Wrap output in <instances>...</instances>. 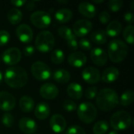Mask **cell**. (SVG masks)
<instances>
[{
	"label": "cell",
	"mask_w": 134,
	"mask_h": 134,
	"mask_svg": "<svg viewBox=\"0 0 134 134\" xmlns=\"http://www.w3.org/2000/svg\"><path fill=\"white\" fill-rule=\"evenodd\" d=\"M31 71L33 76L39 81H46L52 75L49 67L42 61H36L33 63Z\"/></svg>",
	"instance_id": "cell-7"
},
{
	"label": "cell",
	"mask_w": 134,
	"mask_h": 134,
	"mask_svg": "<svg viewBox=\"0 0 134 134\" xmlns=\"http://www.w3.org/2000/svg\"><path fill=\"white\" fill-rule=\"evenodd\" d=\"M79 12L87 18H93L97 14V9L92 3L82 2L79 5Z\"/></svg>",
	"instance_id": "cell-19"
},
{
	"label": "cell",
	"mask_w": 134,
	"mask_h": 134,
	"mask_svg": "<svg viewBox=\"0 0 134 134\" xmlns=\"http://www.w3.org/2000/svg\"><path fill=\"white\" fill-rule=\"evenodd\" d=\"M123 2L122 0H111L108 2V8L112 12H118L122 7Z\"/></svg>",
	"instance_id": "cell-35"
},
{
	"label": "cell",
	"mask_w": 134,
	"mask_h": 134,
	"mask_svg": "<svg viewBox=\"0 0 134 134\" xmlns=\"http://www.w3.org/2000/svg\"><path fill=\"white\" fill-rule=\"evenodd\" d=\"M53 78L57 82L60 84H65L69 82L71 79V75L67 70L61 68V69H57L53 72Z\"/></svg>",
	"instance_id": "cell-23"
},
{
	"label": "cell",
	"mask_w": 134,
	"mask_h": 134,
	"mask_svg": "<svg viewBox=\"0 0 134 134\" xmlns=\"http://www.w3.org/2000/svg\"><path fill=\"white\" fill-rule=\"evenodd\" d=\"M68 61L71 66H73L75 68H81L86 64L87 61V58L83 53L79 51H75L69 55L68 58Z\"/></svg>",
	"instance_id": "cell-17"
},
{
	"label": "cell",
	"mask_w": 134,
	"mask_h": 134,
	"mask_svg": "<svg viewBox=\"0 0 134 134\" xmlns=\"http://www.w3.org/2000/svg\"><path fill=\"white\" fill-rule=\"evenodd\" d=\"M108 134H119V133L117 131H115V130H112V131H111Z\"/></svg>",
	"instance_id": "cell-47"
},
{
	"label": "cell",
	"mask_w": 134,
	"mask_h": 134,
	"mask_svg": "<svg viewBox=\"0 0 134 134\" xmlns=\"http://www.w3.org/2000/svg\"><path fill=\"white\" fill-rule=\"evenodd\" d=\"M27 5H26V8H27V10H32V9H35V3L33 2H27V3H26Z\"/></svg>",
	"instance_id": "cell-46"
},
{
	"label": "cell",
	"mask_w": 134,
	"mask_h": 134,
	"mask_svg": "<svg viewBox=\"0 0 134 134\" xmlns=\"http://www.w3.org/2000/svg\"><path fill=\"white\" fill-rule=\"evenodd\" d=\"M9 33L7 31L2 30L0 31V46L6 45L9 42Z\"/></svg>",
	"instance_id": "cell-39"
},
{
	"label": "cell",
	"mask_w": 134,
	"mask_h": 134,
	"mask_svg": "<svg viewBox=\"0 0 134 134\" xmlns=\"http://www.w3.org/2000/svg\"><path fill=\"white\" fill-rule=\"evenodd\" d=\"M128 46L123 41L119 39L112 40L108 46V57L112 62L120 63L126 59L128 54Z\"/></svg>",
	"instance_id": "cell-3"
},
{
	"label": "cell",
	"mask_w": 134,
	"mask_h": 134,
	"mask_svg": "<svg viewBox=\"0 0 134 134\" xmlns=\"http://www.w3.org/2000/svg\"><path fill=\"white\" fill-rule=\"evenodd\" d=\"M96 102L99 109L104 111H109L118 106L119 98L114 90L105 88L97 93Z\"/></svg>",
	"instance_id": "cell-1"
},
{
	"label": "cell",
	"mask_w": 134,
	"mask_h": 134,
	"mask_svg": "<svg viewBox=\"0 0 134 134\" xmlns=\"http://www.w3.org/2000/svg\"><path fill=\"white\" fill-rule=\"evenodd\" d=\"M134 27L133 25H128L123 31V38L126 42L130 45H133Z\"/></svg>",
	"instance_id": "cell-33"
},
{
	"label": "cell",
	"mask_w": 134,
	"mask_h": 134,
	"mask_svg": "<svg viewBox=\"0 0 134 134\" xmlns=\"http://www.w3.org/2000/svg\"><path fill=\"white\" fill-rule=\"evenodd\" d=\"M82 79L89 84H96L100 80V74L98 69L93 67L86 68L82 73Z\"/></svg>",
	"instance_id": "cell-12"
},
{
	"label": "cell",
	"mask_w": 134,
	"mask_h": 134,
	"mask_svg": "<svg viewBox=\"0 0 134 134\" xmlns=\"http://www.w3.org/2000/svg\"><path fill=\"white\" fill-rule=\"evenodd\" d=\"M35 53V48L32 46H27L24 49V54L27 57H31Z\"/></svg>",
	"instance_id": "cell-43"
},
{
	"label": "cell",
	"mask_w": 134,
	"mask_h": 134,
	"mask_svg": "<svg viewBox=\"0 0 134 134\" xmlns=\"http://www.w3.org/2000/svg\"><path fill=\"white\" fill-rule=\"evenodd\" d=\"M95 3H102L104 2V0H100V1H93Z\"/></svg>",
	"instance_id": "cell-49"
},
{
	"label": "cell",
	"mask_w": 134,
	"mask_h": 134,
	"mask_svg": "<svg viewBox=\"0 0 134 134\" xmlns=\"http://www.w3.org/2000/svg\"><path fill=\"white\" fill-rule=\"evenodd\" d=\"M27 74L21 67H10L6 69L4 79L11 88L19 89L24 86L27 82Z\"/></svg>",
	"instance_id": "cell-2"
},
{
	"label": "cell",
	"mask_w": 134,
	"mask_h": 134,
	"mask_svg": "<svg viewBox=\"0 0 134 134\" xmlns=\"http://www.w3.org/2000/svg\"><path fill=\"white\" fill-rule=\"evenodd\" d=\"M35 47L42 53H48L51 51L55 44L53 35L49 31H43L38 34L35 38Z\"/></svg>",
	"instance_id": "cell-4"
},
{
	"label": "cell",
	"mask_w": 134,
	"mask_h": 134,
	"mask_svg": "<svg viewBox=\"0 0 134 134\" xmlns=\"http://www.w3.org/2000/svg\"><path fill=\"white\" fill-rule=\"evenodd\" d=\"M31 21L32 24L38 28H46L51 23L50 15L44 11H36L31 15Z\"/></svg>",
	"instance_id": "cell-8"
},
{
	"label": "cell",
	"mask_w": 134,
	"mask_h": 134,
	"mask_svg": "<svg viewBox=\"0 0 134 134\" xmlns=\"http://www.w3.org/2000/svg\"><path fill=\"white\" fill-rule=\"evenodd\" d=\"M51 130L56 133H61L65 130L67 126V122L65 119L59 114L53 115L49 121Z\"/></svg>",
	"instance_id": "cell-13"
},
{
	"label": "cell",
	"mask_w": 134,
	"mask_h": 134,
	"mask_svg": "<svg viewBox=\"0 0 134 134\" xmlns=\"http://www.w3.org/2000/svg\"><path fill=\"white\" fill-rule=\"evenodd\" d=\"M109 128V125L106 121L101 120L97 122L93 128V132L94 134H105Z\"/></svg>",
	"instance_id": "cell-30"
},
{
	"label": "cell",
	"mask_w": 134,
	"mask_h": 134,
	"mask_svg": "<svg viewBox=\"0 0 134 134\" xmlns=\"http://www.w3.org/2000/svg\"><path fill=\"white\" fill-rule=\"evenodd\" d=\"M110 19H111V16H110L109 13L107 12V11H103V12H101L100 14V16H99V20H100V21L102 24H108V23L109 22Z\"/></svg>",
	"instance_id": "cell-41"
},
{
	"label": "cell",
	"mask_w": 134,
	"mask_h": 134,
	"mask_svg": "<svg viewBox=\"0 0 134 134\" xmlns=\"http://www.w3.org/2000/svg\"><path fill=\"white\" fill-rule=\"evenodd\" d=\"M16 33L18 39L23 43H29L32 40L33 31L31 28L25 24L19 25L16 27Z\"/></svg>",
	"instance_id": "cell-14"
},
{
	"label": "cell",
	"mask_w": 134,
	"mask_h": 134,
	"mask_svg": "<svg viewBox=\"0 0 134 134\" xmlns=\"http://www.w3.org/2000/svg\"><path fill=\"white\" fill-rule=\"evenodd\" d=\"M3 62L9 66L16 64L21 60V53L19 49L11 47L6 49L2 56Z\"/></svg>",
	"instance_id": "cell-9"
},
{
	"label": "cell",
	"mask_w": 134,
	"mask_h": 134,
	"mask_svg": "<svg viewBox=\"0 0 134 134\" xmlns=\"http://www.w3.org/2000/svg\"><path fill=\"white\" fill-rule=\"evenodd\" d=\"M124 20L129 24H132L134 20V15L132 12H126L124 15Z\"/></svg>",
	"instance_id": "cell-44"
},
{
	"label": "cell",
	"mask_w": 134,
	"mask_h": 134,
	"mask_svg": "<svg viewBox=\"0 0 134 134\" xmlns=\"http://www.w3.org/2000/svg\"><path fill=\"white\" fill-rule=\"evenodd\" d=\"M73 13L68 9H60L55 13V19L60 23H67L71 20Z\"/></svg>",
	"instance_id": "cell-25"
},
{
	"label": "cell",
	"mask_w": 134,
	"mask_h": 134,
	"mask_svg": "<svg viewBox=\"0 0 134 134\" xmlns=\"http://www.w3.org/2000/svg\"><path fill=\"white\" fill-rule=\"evenodd\" d=\"M59 3H68L67 1H58Z\"/></svg>",
	"instance_id": "cell-50"
},
{
	"label": "cell",
	"mask_w": 134,
	"mask_h": 134,
	"mask_svg": "<svg viewBox=\"0 0 134 134\" xmlns=\"http://www.w3.org/2000/svg\"><path fill=\"white\" fill-rule=\"evenodd\" d=\"M134 100V93L132 90H126L124 92L119 100L120 104L123 107H126L130 105Z\"/></svg>",
	"instance_id": "cell-29"
},
{
	"label": "cell",
	"mask_w": 134,
	"mask_h": 134,
	"mask_svg": "<svg viewBox=\"0 0 134 134\" xmlns=\"http://www.w3.org/2000/svg\"><path fill=\"white\" fill-rule=\"evenodd\" d=\"M119 75V70L115 67H110L106 68L102 75V80L105 83H111L117 80Z\"/></svg>",
	"instance_id": "cell-20"
},
{
	"label": "cell",
	"mask_w": 134,
	"mask_h": 134,
	"mask_svg": "<svg viewBox=\"0 0 134 134\" xmlns=\"http://www.w3.org/2000/svg\"><path fill=\"white\" fill-rule=\"evenodd\" d=\"M49 113H50L49 106V104L44 102L38 104L35 108V115L38 119L40 120H44L46 118H48Z\"/></svg>",
	"instance_id": "cell-22"
},
{
	"label": "cell",
	"mask_w": 134,
	"mask_h": 134,
	"mask_svg": "<svg viewBox=\"0 0 134 134\" xmlns=\"http://www.w3.org/2000/svg\"><path fill=\"white\" fill-rule=\"evenodd\" d=\"M65 134H86V131L83 128H82L81 126H76V125H74V126H70L68 130L66 131V133Z\"/></svg>",
	"instance_id": "cell-37"
},
{
	"label": "cell",
	"mask_w": 134,
	"mask_h": 134,
	"mask_svg": "<svg viewBox=\"0 0 134 134\" xmlns=\"http://www.w3.org/2000/svg\"><path fill=\"white\" fill-rule=\"evenodd\" d=\"M20 108V109L24 111V112H31L35 107V102L34 100L27 96H24L20 98V103H19Z\"/></svg>",
	"instance_id": "cell-26"
},
{
	"label": "cell",
	"mask_w": 134,
	"mask_h": 134,
	"mask_svg": "<svg viewBox=\"0 0 134 134\" xmlns=\"http://www.w3.org/2000/svg\"><path fill=\"white\" fill-rule=\"evenodd\" d=\"M90 58L94 64L99 67L104 66L108 61V55L101 48H94L90 52Z\"/></svg>",
	"instance_id": "cell-15"
},
{
	"label": "cell",
	"mask_w": 134,
	"mask_h": 134,
	"mask_svg": "<svg viewBox=\"0 0 134 134\" xmlns=\"http://www.w3.org/2000/svg\"><path fill=\"white\" fill-rule=\"evenodd\" d=\"M19 128L25 134H33L37 130L36 122L30 118H22L19 121Z\"/></svg>",
	"instance_id": "cell-18"
},
{
	"label": "cell",
	"mask_w": 134,
	"mask_h": 134,
	"mask_svg": "<svg viewBox=\"0 0 134 134\" xmlns=\"http://www.w3.org/2000/svg\"><path fill=\"white\" fill-rule=\"evenodd\" d=\"M63 107L64 110L69 112L74 111L77 109V104L73 100H66L63 104Z\"/></svg>",
	"instance_id": "cell-38"
},
{
	"label": "cell",
	"mask_w": 134,
	"mask_h": 134,
	"mask_svg": "<svg viewBox=\"0 0 134 134\" xmlns=\"http://www.w3.org/2000/svg\"><path fill=\"white\" fill-rule=\"evenodd\" d=\"M133 4H134V2L133 1V2H132V3H131V9H134Z\"/></svg>",
	"instance_id": "cell-51"
},
{
	"label": "cell",
	"mask_w": 134,
	"mask_h": 134,
	"mask_svg": "<svg viewBox=\"0 0 134 134\" xmlns=\"http://www.w3.org/2000/svg\"><path fill=\"white\" fill-rule=\"evenodd\" d=\"M11 3L14 5V6H16V7H20V6H23L24 4L27 3V1H24V0H12L11 1Z\"/></svg>",
	"instance_id": "cell-45"
},
{
	"label": "cell",
	"mask_w": 134,
	"mask_h": 134,
	"mask_svg": "<svg viewBox=\"0 0 134 134\" xmlns=\"http://www.w3.org/2000/svg\"><path fill=\"white\" fill-rule=\"evenodd\" d=\"M93 25L92 23L85 19L79 20L76 21L73 25V32L75 36L78 37H84L88 35L92 30Z\"/></svg>",
	"instance_id": "cell-10"
},
{
	"label": "cell",
	"mask_w": 134,
	"mask_h": 134,
	"mask_svg": "<svg viewBox=\"0 0 134 134\" xmlns=\"http://www.w3.org/2000/svg\"><path fill=\"white\" fill-rule=\"evenodd\" d=\"M97 115L96 107L90 102L82 103L78 108V117L84 123L93 122Z\"/></svg>",
	"instance_id": "cell-6"
},
{
	"label": "cell",
	"mask_w": 134,
	"mask_h": 134,
	"mask_svg": "<svg viewBox=\"0 0 134 134\" xmlns=\"http://www.w3.org/2000/svg\"><path fill=\"white\" fill-rule=\"evenodd\" d=\"M16 105L15 97L8 92H0V109L4 111H9Z\"/></svg>",
	"instance_id": "cell-11"
},
{
	"label": "cell",
	"mask_w": 134,
	"mask_h": 134,
	"mask_svg": "<svg viewBox=\"0 0 134 134\" xmlns=\"http://www.w3.org/2000/svg\"><path fill=\"white\" fill-rule=\"evenodd\" d=\"M67 43H68V46L71 50H76L79 47V44H78V42L76 40V38L68 40Z\"/></svg>",
	"instance_id": "cell-42"
},
{
	"label": "cell",
	"mask_w": 134,
	"mask_h": 134,
	"mask_svg": "<svg viewBox=\"0 0 134 134\" xmlns=\"http://www.w3.org/2000/svg\"><path fill=\"white\" fill-rule=\"evenodd\" d=\"M58 35L64 39H66L67 41L71 38H76V36L74 35L73 31L71 28H69L67 26H61L58 28Z\"/></svg>",
	"instance_id": "cell-31"
},
{
	"label": "cell",
	"mask_w": 134,
	"mask_h": 134,
	"mask_svg": "<svg viewBox=\"0 0 134 134\" xmlns=\"http://www.w3.org/2000/svg\"><path fill=\"white\" fill-rule=\"evenodd\" d=\"M22 16L23 15L21 11L16 8L11 9L7 14V18L9 22L13 25L19 24L22 20Z\"/></svg>",
	"instance_id": "cell-28"
},
{
	"label": "cell",
	"mask_w": 134,
	"mask_h": 134,
	"mask_svg": "<svg viewBox=\"0 0 134 134\" xmlns=\"http://www.w3.org/2000/svg\"><path fill=\"white\" fill-rule=\"evenodd\" d=\"M110 122L111 127L115 131L125 130L131 126L132 118L127 111H119L111 116Z\"/></svg>",
	"instance_id": "cell-5"
},
{
	"label": "cell",
	"mask_w": 134,
	"mask_h": 134,
	"mask_svg": "<svg viewBox=\"0 0 134 134\" xmlns=\"http://www.w3.org/2000/svg\"><path fill=\"white\" fill-rule=\"evenodd\" d=\"M39 93L43 98L46 100H53L57 97L59 90L54 84L47 82L41 86Z\"/></svg>",
	"instance_id": "cell-16"
},
{
	"label": "cell",
	"mask_w": 134,
	"mask_h": 134,
	"mask_svg": "<svg viewBox=\"0 0 134 134\" xmlns=\"http://www.w3.org/2000/svg\"><path fill=\"white\" fill-rule=\"evenodd\" d=\"M67 93L71 98L74 100H79L83 95V90L80 84L72 82L68 86Z\"/></svg>",
	"instance_id": "cell-21"
},
{
	"label": "cell",
	"mask_w": 134,
	"mask_h": 134,
	"mask_svg": "<svg viewBox=\"0 0 134 134\" xmlns=\"http://www.w3.org/2000/svg\"><path fill=\"white\" fill-rule=\"evenodd\" d=\"M90 39L96 44L103 45L107 42V34L104 30H98L90 34Z\"/></svg>",
	"instance_id": "cell-27"
},
{
	"label": "cell",
	"mask_w": 134,
	"mask_h": 134,
	"mask_svg": "<svg viewBox=\"0 0 134 134\" xmlns=\"http://www.w3.org/2000/svg\"><path fill=\"white\" fill-rule=\"evenodd\" d=\"M79 46L81 47L82 49L86 50V51H88V50L91 49V48H92L90 41L89 39H87V38H85L80 39V41L79 42Z\"/></svg>",
	"instance_id": "cell-40"
},
{
	"label": "cell",
	"mask_w": 134,
	"mask_h": 134,
	"mask_svg": "<svg viewBox=\"0 0 134 134\" xmlns=\"http://www.w3.org/2000/svg\"><path fill=\"white\" fill-rule=\"evenodd\" d=\"M122 28V26L119 21L113 20L109 23L105 32H106L107 35H108L111 38H114V37L118 36L121 33Z\"/></svg>",
	"instance_id": "cell-24"
},
{
	"label": "cell",
	"mask_w": 134,
	"mask_h": 134,
	"mask_svg": "<svg viewBox=\"0 0 134 134\" xmlns=\"http://www.w3.org/2000/svg\"><path fill=\"white\" fill-rule=\"evenodd\" d=\"M64 60V53L60 49L53 50L51 53V61L55 64H61Z\"/></svg>",
	"instance_id": "cell-32"
},
{
	"label": "cell",
	"mask_w": 134,
	"mask_h": 134,
	"mask_svg": "<svg viewBox=\"0 0 134 134\" xmlns=\"http://www.w3.org/2000/svg\"><path fill=\"white\" fill-rule=\"evenodd\" d=\"M98 93V90H97V88L95 87V86H93V87H89L86 90L85 93H84V95L85 97L89 99V100H92L93 98H95L97 97Z\"/></svg>",
	"instance_id": "cell-36"
},
{
	"label": "cell",
	"mask_w": 134,
	"mask_h": 134,
	"mask_svg": "<svg viewBox=\"0 0 134 134\" xmlns=\"http://www.w3.org/2000/svg\"><path fill=\"white\" fill-rule=\"evenodd\" d=\"M2 71H0V84H1V82H2Z\"/></svg>",
	"instance_id": "cell-48"
},
{
	"label": "cell",
	"mask_w": 134,
	"mask_h": 134,
	"mask_svg": "<svg viewBox=\"0 0 134 134\" xmlns=\"http://www.w3.org/2000/svg\"><path fill=\"white\" fill-rule=\"evenodd\" d=\"M2 123L8 128H10L14 124V117L10 113H4L2 117Z\"/></svg>",
	"instance_id": "cell-34"
}]
</instances>
